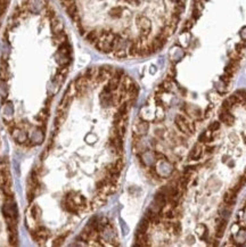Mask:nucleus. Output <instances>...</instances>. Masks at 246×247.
<instances>
[{
    "instance_id": "obj_1",
    "label": "nucleus",
    "mask_w": 246,
    "mask_h": 247,
    "mask_svg": "<svg viewBox=\"0 0 246 247\" xmlns=\"http://www.w3.org/2000/svg\"><path fill=\"white\" fill-rule=\"evenodd\" d=\"M111 0H61L62 6L71 18L82 13L88 6H99L100 9L106 8ZM114 4L106 13L108 24L102 32L99 39L95 44L98 48L105 42L109 34L112 23L125 22L127 24V46L128 52L131 47V30L130 21H136V31L134 29V46L130 50L132 57L149 56L155 52L157 46L165 44L159 39L155 26L148 14H156L164 34L170 38L174 33L179 23L180 14L185 8V0H113ZM129 57V56H128Z\"/></svg>"
},
{
    "instance_id": "obj_2",
    "label": "nucleus",
    "mask_w": 246,
    "mask_h": 247,
    "mask_svg": "<svg viewBox=\"0 0 246 247\" xmlns=\"http://www.w3.org/2000/svg\"><path fill=\"white\" fill-rule=\"evenodd\" d=\"M176 124L179 128V130L181 132H185V133H189V122H187L184 118V116L181 115H178L176 117Z\"/></svg>"
},
{
    "instance_id": "obj_3",
    "label": "nucleus",
    "mask_w": 246,
    "mask_h": 247,
    "mask_svg": "<svg viewBox=\"0 0 246 247\" xmlns=\"http://www.w3.org/2000/svg\"><path fill=\"white\" fill-rule=\"evenodd\" d=\"M148 128H149L148 122L143 121V122H139V123H137V124H136V126L134 128V133H136V135L143 136L147 132Z\"/></svg>"
},
{
    "instance_id": "obj_4",
    "label": "nucleus",
    "mask_w": 246,
    "mask_h": 247,
    "mask_svg": "<svg viewBox=\"0 0 246 247\" xmlns=\"http://www.w3.org/2000/svg\"><path fill=\"white\" fill-rule=\"evenodd\" d=\"M12 133H13L14 138H15V140H16L18 143H25V141H27V135H26L25 132L21 131V129L15 128Z\"/></svg>"
},
{
    "instance_id": "obj_5",
    "label": "nucleus",
    "mask_w": 246,
    "mask_h": 247,
    "mask_svg": "<svg viewBox=\"0 0 246 247\" xmlns=\"http://www.w3.org/2000/svg\"><path fill=\"white\" fill-rule=\"evenodd\" d=\"M219 117H220L221 122H223V123L228 124V125H231L234 123V116L231 114H229L228 111H225V109H223V112L220 113Z\"/></svg>"
},
{
    "instance_id": "obj_6",
    "label": "nucleus",
    "mask_w": 246,
    "mask_h": 247,
    "mask_svg": "<svg viewBox=\"0 0 246 247\" xmlns=\"http://www.w3.org/2000/svg\"><path fill=\"white\" fill-rule=\"evenodd\" d=\"M149 224H151V222L148 221V219L144 217L137 228V234H146L148 228H149Z\"/></svg>"
},
{
    "instance_id": "obj_7",
    "label": "nucleus",
    "mask_w": 246,
    "mask_h": 247,
    "mask_svg": "<svg viewBox=\"0 0 246 247\" xmlns=\"http://www.w3.org/2000/svg\"><path fill=\"white\" fill-rule=\"evenodd\" d=\"M31 217L33 219V221H38L41 217V208L38 205H33L31 207Z\"/></svg>"
},
{
    "instance_id": "obj_8",
    "label": "nucleus",
    "mask_w": 246,
    "mask_h": 247,
    "mask_svg": "<svg viewBox=\"0 0 246 247\" xmlns=\"http://www.w3.org/2000/svg\"><path fill=\"white\" fill-rule=\"evenodd\" d=\"M235 195H236V192H234L233 190L228 191L225 195V198H223L225 203L228 204V205H233V204L235 203V199H236V196Z\"/></svg>"
},
{
    "instance_id": "obj_9",
    "label": "nucleus",
    "mask_w": 246,
    "mask_h": 247,
    "mask_svg": "<svg viewBox=\"0 0 246 247\" xmlns=\"http://www.w3.org/2000/svg\"><path fill=\"white\" fill-rule=\"evenodd\" d=\"M226 225H227V223H226V220H222V221H221V223H219V224H218V228H216V236H218V237H222V236H223V232H225V229H226Z\"/></svg>"
},
{
    "instance_id": "obj_10",
    "label": "nucleus",
    "mask_w": 246,
    "mask_h": 247,
    "mask_svg": "<svg viewBox=\"0 0 246 247\" xmlns=\"http://www.w3.org/2000/svg\"><path fill=\"white\" fill-rule=\"evenodd\" d=\"M201 155H202V146L199 143H197V145H195L194 150L191 152V157L193 158H198Z\"/></svg>"
},
{
    "instance_id": "obj_11",
    "label": "nucleus",
    "mask_w": 246,
    "mask_h": 247,
    "mask_svg": "<svg viewBox=\"0 0 246 247\" xmlns=\"http://www.w3.org/2000/svg\"><path fill=\"white\" fill-rule=\"evenodd\" d=\"M69 235V232H66V234H64L63 236H58L54 242H52V245L54 246H61L62 244H63V242H64V239L66 238V236Z\"/></svg>"
},
{
    "instance_id": "obj_12",
    "label": "nucleus",
    "mask_w": 246,
    "mask_h": 247,
    "mask_svg": "<svg viewBox=\"0 0 246 247\" xmlns=\"http://www.w3.org/2000/svg\"><path fill=\"white\" fill-rule=\"evenodd\" d=\"M172 227H173V231H174V234H176V235L180 234V231H181V227H180V223H179V222L173 223Z\"/></svg>"
},
{
    "instance_id": "obj_13",
    "label": "nucleus",
    "mask_w": 246,
    "mask_h": 247,
    "mask_svg": "<svg viewBox=\"0 0 246 247\" xmlns=\"http://www.w3.org/2000/svg\"><path fill=\"white\" fill-rule=\"evenodd\" d=\"M209 129L211 131H216L218 129H220V123H219V122H213V123L210 124Z\"/></svg>"
}]
</instances>
